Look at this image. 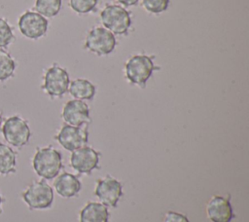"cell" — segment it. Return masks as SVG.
Listing matches in <instances>:
<instances>
[{"instance_id":"cell-1","label":"cell","mask_w":249,"mask_h":222,"mask_svg":"<svg viewBox=\"0 0 249 222\" xmlns=\"http://www.w3.org/2000/svg\"><path fill=\"white\" fill-rule=\"evenodd\" d=\"M32 166L37 175L52 179L58 175L62 167L61 153L52 146L38 148L33 157Z\"/></svg>"},{"instance_id":"cell-2","label":"cell","mask_w":249,"mask_h":222,"mask_svg":"<svg viewBox=\"0 0 249 222\" xmlns=\"http://www.w3.org/2000/svg\"><path fill=\"white\" fill-rule=\"evenodd\" d=\"M1 131L4 139L17 148L27 144L31 136V130L27 121L18 115L7 118L4 123H2Z\"/></svg>"},{"instance_id":"cell-3","label":"cell","mask_w":249,"mask_h":222,"mask_svg":"<svg viewBox=\"0 0 249 222\" xmlns=\"http://www.w3.org/2000/svg\"><path fill=\"white\" fill-rule=\"evenodd\" d=\"M155 69L153 57L146 55H136L126 61L125 76L131 84L144 87Z\"/></svg>"},{"instance_id":"cell-4","label":"cell","mask_w":249,"mask_h":222,"mask_svg":"<svg viewBox=\"0 0 249 222\" xmlns=\"http://www.w3.org/2000/svg\"><path fill=\"white\" fill-rule=\"evenodd\" d=\"M102 24L113 34L123 35L131 25L129 13L119 5H107L100 14Z\"/></svg>"},{"instance_id":"cell-5","label":"cell","mask_w":249,"mask_h":222,"mask_svg":"<svg viewBox=\"0 0 249 222\" xmlns=\"http://www.w3.org/2000/svg\"><path fill=\"white\" fill-rule=\"evenodd\" d=\"M21 196L31 209L49 208L53 202V191L44 180L31 183Z\"/></svg>"},{"instance_id":"cell-6","label":"cell","mask_w":249,"mask_h":222,"mask_svg":"<svg viewBox=\"0 0 249 222\" xmlns=\"http://www.w3.org/2000/svg\"><path fill=\"white\" fill-rule=\"evenodd\" d=\"M70 78L66 69L53 64L44 75L42 90L51 97L62 96L69 88Z\"/></svg>"},{"instance_id":"cell-7","label":"cell","mask_w":249,"mask_h":222,"mask_svg":"<svg viewBox=\"0 0 249 222\" xmlns=\"http://www.w3.org/2000/svg\"><path fill=\"white\" fill-rule=\"evenodd\" d=\"M115 35L105 27H94L87 35L85 48L98 56L112 53L116 47Z\"/></svg>"},{"instance_id":"cell-8","label":"cell","mask_w":249,"mask_h":222,"mask_svg":"<svg viewBox=\"0 0 249 222\" xmlns=\"http://www.w3.org/2000/svg\"><path fill=\"white\" fill-rule=\"evenodd\" d=\"M20 33L32 40L43 37L48 30L49 22L45 17L33 11L24 12L18 20Z\"/></svg>"},{"instance_id":"cell-9","label":"cell","mask_w":249,"mask_h":222,"mask_svg":"<svg viewBox=\"0 0 249 222\" xmlns=\"http://www.w3.org/2000/svg\"><path fill=\"white\" fill-rule=\"evenodd\" d=\"M100 153L96 150L83 146L72 151L70 157L71 166L80 173L89 174L93 169L97 168Z\"/></svg>"},{"instance_id":"cell-10","label":"cell","mask_w":249,"mask_h":222,"mask_svg":"<svg viewBox=\"0 0 249 222\" xmlns=\"http://www.w3.org/2000/svg\"><path fill=\"white\" fill-rule=\"evenodd\" d=\"M88 130L86 129L65 124L54 138L66 150L74 151L86 145L88 142Z\"/></svg>"},{"instance_id":"cell-11","label":"cell","mask_w":249,"mask_h":222,"mask_svg":"<svg viewBox=\"0 0 249 222\" xmlns=\"http://www.w3.org/2000/svg\"><path fill=\"white\" fill-rule=\"evenodd\" d=\"M95 195L103 204L115 207L123 195V187L120 181L110 176L99 179L95 188Z\"/></svg>"},{"instance_id":"cell-12","label":"cell","mask_w":249,"mask_h":222,"mask_svg":"<svg viewBox=\"0 0 249 222\" xmlns=\"http://www.w3.org/2000/svg\"><path fill=\"white\" fill-rule=\"evenodd\" d=\"M62 118L66 124L75 127H81L90 122L88 105L79 99H72L66 102L62 110Z\"/></svg>"},{"instance_id":"cell-13","label":"cell","mask_w":249,"mask_h":222,"mask_svg":"<svg viewBox=\"0 0 249 222\" xmlns=\"http://www.w3.org/2000/svg\"><path fill=\"white\" fill-rule=\"evenodd\" d=\"M206 213L212 222H231L233 210L230 201L222 196H213L206 205Z\"/></svg>"},{"instance_id":"cell-14","label":"cell","mask_w":249,"mask_h":222,"mask_svg":"<svg viewBox=\"0 0 249 222\" xmlns=\"http://www.w3.org/2000/svg\"><path fill=\"white\" fill-rule=\"evenodd\" d=\"M56 193L64 198L74 197L81 190V182L74 174L63 172L58 175L54 181Z\"/></svg>"},{"instance_id":"cell-15","label":"cell","mask_w":249,"mask_h":222,"mask_svg":"<svg viewBox=\"0 0 249 222\" xmlns=\"http://www.w3.org/2000/svg\"><path fill=\"white\" fill-rule=\"evenodd\" d=\"M109 211L105 204L90 202L80 212V222H108Z\"/></svg>"},{"instance_id":"cell-16","label":"cell","mask_w":249,"mask_h":222,"mask_svg":"<svg viewBox=\"0 0 249 222\" xmlns=\"http://www.w3.org/2000/svg\"><path fill=\"white\" fill-rule=\"evenodd\" d=\"M70 94L79 100H89L95 94V87L86 79H76L69 84Z\"/></svg>"},{"instance_id":"cell-17","label":"cell","mask_w":249,"mask_h":222,"mask_svg":"<svg viewBox=\"0 0 249 222\" xmlns=\"http://www.w3.org/2000/svg\"><path fill=\"white\" fill-rule=\"evenodd\" d=\"M17 153L7 144L0 142V174L8 175L16 172Z\"/></svg>"},{"instance_id":"cell-18","label":"cell","mask_w":249,"mask_h":222,"mask_svg":"<svg viewBox=\"0 0 249 222\" xmlns=\"http://www.w3.org/2000/svg\"><path fill=\"white\" fill-rule=\"evenodd\" d=\"M61 0H36L35 11L45 18L56 16L61 9Z\"/></svg>"},{"instance_id":"cell-19","label":"cell","mask_w":249,"mask_h":222,"mask_svg":"<svg viewBox=\"0 0 249 222\" xmlns=\"http://www.w3.org/2000/svg\"><path fill=\"white\" fill-rule=\"evenodd\" d=\"M16 61L4 49H0V82L6 81L14 76Z\"/></svg>"},{"instance_id":"cell-20","label":"cell","mask_w":249,"mask_h":222,"mask_svg":"<svg viewBox=\"0 0 249 222\" xmlns=\"http://www.w3.org/2000/svg\"><path fill=\"white\" fill-rule=\"evenodd\" d=\"M15 40L14 29L4 18H0V49L7 48Z\"/></svg>"},{"instance_id":"cell-21","label":"cell","mask_w":249,"mask_h":222,"mask_svg":"<svg viewBox=\"0 0 249 222\" xmlns=\"http://www.w3.org/2000/svg\"><path fill=\"white\" fill-rule=\"evenodd\" d=\"M98 0H70L69 4L73 11L79 14H86L92 11Z\"/></svg>"},{"instance_id":"cell-22","label":"cell","mask_w":249,"mask_h":222,"mask_svg":"<svg viewBox=\"0 0 249 222\" xmlns=\"http://www.w3.org/2000/svg\"><path fill=\"white\" fill-rule=\"evenodd\" d=\"M169 0H142V5L146 11L152 14H160L168 7Z\"/></svg>"},{"instance_id":"cell-23","label":"cell","mask_w":249,"mask_h":222,"mask_svg":"<svg viewBox=\"0 0 249 222\" xmlns=\"http://www.w3.org/2000/svg\"><path fill=\"white\" fill-rule=\"evenodd\" d=\"M163 222H190L187 216L184 214L175 212V211H168L165 213Z\"/></svg>"},{"instance_id":"cell-24","label":"cell","mask_w":249,"mask_h":222,"mask_svg":"<svg viewBox=\"0 0 249 222\" xmlns=\"http://www.w3.org/2000/svg\"><path fill=\"white\" fill-rule=\"evenodd\" d=\"M117 1H118L119 3H121L122 5H124V6L128 7V6L136 5L139 0H117Z\"/></svg>"},{"instance_id":"cell-25","label":"cell","mask_w":249,"mask_h":222,"mask_svg":"<svg viewBox=\"0 0 249 222\" xmlns=\"http://www.w3.org/2000/svg\"><path fill=\"white\" fill-rule=\"evenodd\" d=\"M4 201H5V200H4V198L2 197V195H1V193H0V214H1L2 211H3V210H2V204L4 203Z\"/></svg>"},{"instance_id":"cell-26","label":"cell","mask_w":249,"mask_h":222,"mask_svg":"<svg viewBox=\"0 0 249 222\" xmlns=\"http://www.w3.org/2000/svg\"><path fill=\"white\" fill-rule=\"evenodd\" d=\"M2 123H3V119H2V115L0 113V130H1V127H2Z\"/></svg>"}]
</instances>
